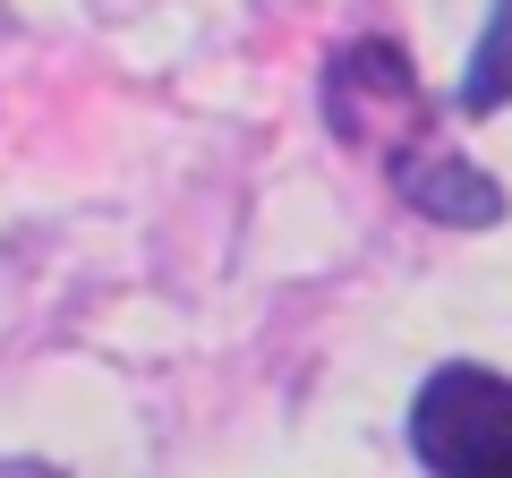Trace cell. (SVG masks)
Returning a JSON list of instances; mask_svg holds the SVG:
<instances>
[{"instance_id": "cell-1", "label": "cell", "mask_w": 512, "mask_h": 478, "mask_svg": "<svg viewBox=\"0 0 512 478\" xmlns=\"http://www.w3.org/2000/svg\"><path fill=\"white\" fill-rule=\"evenodd\" d=\"M316 103H325V129L342 137V146L376 154V163H402V154L436 146V103H427L419 69H410V52L393 35L333 43Z\"/></svg>"}, {"instance_id": "cell-2", "label": "cell", "mask_w": 512, "mask_h": 478, "mask_svg": "<svg viewBox=\"0 0 512 478\" xmlns=\"http://www.w3.org/2000/svg\"><path fill=\"white\" fill-rule=\"evenodd\" d=\"M410 453L427 478H512V376L453 359L410 402Z\"/></svg>"}, {"instance_id": "cell-3", "label": "cell", "mask_w": 512, "mask_h": 478, "mask_svg": "<svg viewBox=\"0 0 512 478\" xmlns=\"http://www.w3.org/2000/svg\"><path fill=\"white\" fill-rule=\"evenodd\" d=\"M384 180L402 188V205L410 214H427V222H444V231H495L504 222V180H487L478 163H461L453 146H419V154H402V163H384Z\"/></svg>"}, {"instance_id": "cell-4", "label": "cell", "mask_w": 512, "mask_h": 478, "mask_svg": "<svg viewBox=\"0 0 512 478\" xmlns=\"http://www.w3.org/2000/svg\"><path fill=\"white\" fill-rule=\"evenodd\" d=\"M512 103V0H495V18H487V35H478V52H470V69H461V111H504Z\"/></svg>"}, {"instance_id": "cell-5", "label": "cell", "mask_w": 512, "mask_h": 478, "mask_svg": "<svg viewBox=\"0 0 512 478\" xmlns=\"http://www.w3.org/2000/svg\"><path fill=\"white\" fill-rule=\"evenodd\" d=\"M0 478H60V470H43V461H0Z\"/></svg>"}]
</instances>
